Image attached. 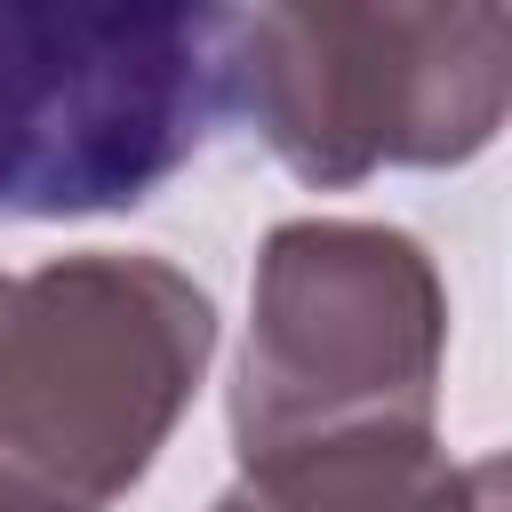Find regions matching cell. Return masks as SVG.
I'll return each mask as SVG.
<instances>
[{
    "label": "cell",
    "instance_id": "6da1fadb",
    "mask_svg": "<svg viewBox=\"0 0 512 512\" xmlns=\"http://www.w3.org/2000/svg\"><path fill=\"white\" fill-rule=\"evenodd\" d=\"M216 304L168 256L0 272V512H112L184 424Z\"/></svg>",
    "mask_w": 512,
    "mask_h": 512
},
{
    "label": "cell",
    "instance_id": "7a4b0ae2",
    "mask_svg": "<svg viewBox=\"0 0 512 512\" xmlns=\"http://www.w3.org/2000/svg\"><path fill=\"white\" fill-rule=\"evenodd\" d=\"M224 112L232 8L0 0V216H128Z\"/></svg>",
    "mask_w": 512,
    "mask_h": 512
},
{
    "label": "cell",
    "instance_id": "3957f363",
    "mask_svg": "<svg viewBox=\"0 0 512 512\" xmlns=\"http://www.w3.org/2000/svg\"><path fill=\"white\" fill-rule=\"evenodd\" d=\"M512 104V16L496 0L232 8V112L272 160L344 192L376 168H464Z\"/></svg>",
    "mask_w": 512,
    "mask_h": 512
},
{
    "label": "cell",
    "instance_id": "277c9868",
    "mask_svg": "<svg viewBox=\"0 0 512 512\" xmlns=\"http://www.w3.org/2000/svg\"><path fill=\"white\" fill-rule=\"evenodd\" d=\"M440 360L448 288L416 232L352 216L272 224L232 368V448L264 464L352 432H432Z\"/></svg>",
    "mask_w": 512,
    "mask_h": 512
},
{
    "label": "cell",
    "instance_id": "5b68a950",
    "mask_svg": "<svg viewBox=\"0 0 512 512\" xmlns=\"http://www.w3.org/2000/svg\"><path fill=\"white\" fill-rule=\"evenodd\" d=\"M208 512H512L504 456H448L432 432H352L240 464Z\"/></svg>",
    "mask_w": 512,
    "mask_h": 512
}]
</instances>
